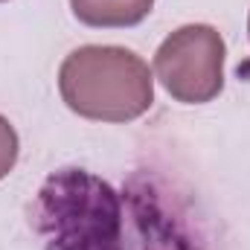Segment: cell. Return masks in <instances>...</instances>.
Returning <instances> with one entry per match:
<instances>
[{"mask_svg": "<svg viewBox=\"0 0 250 250\" xmlns=\"http://www.w3.org/2000/svg\"><path fill=\"white\" fill-rule=\"evenodd\" d=\"M64 105L96 123H131L154 105V76L134 50L87 44L59 67Z\"/></svg>", "mask_w": 250, "mask_h": 250, "instance_id": "1", "label": "cell"}, {"mask_svg": "<svg viewBox=\"0 0 250 250\" xmlns=\"http://www.w3.org/2000/svg\"><path fill=\"white\" fill-rule=\"evenodd\" d=\"M227 44L209 23L175 29L154 53V76L175 102L204 105L224 90Z\"/></svg>", "mask_w": 250, "mask_h": 250, "instance_id": "2", "label": "cell"}, {"mask_svg": "<svg viewBox=\"0 0 250 250\" xmlns=\"http://www.w3.org/2000/svg\"><path fill=\"white\" fill-rule=\"evenodd\" d=\"M154 0H70L73 15L93 29H125L148 18Z\"/></svg>", "mask_w": 250, "mask_h": 250, "instance_id": "3", "label": "cell"}, {"mask_svg": "<svg viewBox=\"0 0 250 250\" xmlns=\"http://www.w3.org/2000/svg\"><path fill=\"white\" fill-rule=\"evenodd\" d=\"M18 148H21V143H18L15 128H12V123L0 114V181L15 169V163H18Z\"/></svg>", "mask_w": 250, "mask_h": 250, "instance_id": "4", "label": "cell"}, {"mask_svg": "<svg viewBox=\"0 0 250 250\" xmlns=\"http://www.w3.org/2000/svg\"><path fill=\"white\" fill-rule=\"evenodd\" d=\"M248 32H250V18H248Z\"/></svg>", "mask_w": 250, "mask_h": 250, "instance_id": "5", "label": "cell"}, {"mask_svg": "<svg viewBox=\"0 0 250 250\" xmlns=\"http://www.w3.org/2000/svg\"><path fill=\"white\" fill-rule=\"evenodd\" d=\"M0 3H3V0H0Z\"/></svg>", "mask_w": 250, "mask_h": 250, "instance_id": "6", "label": "cell"}]
</instances>
